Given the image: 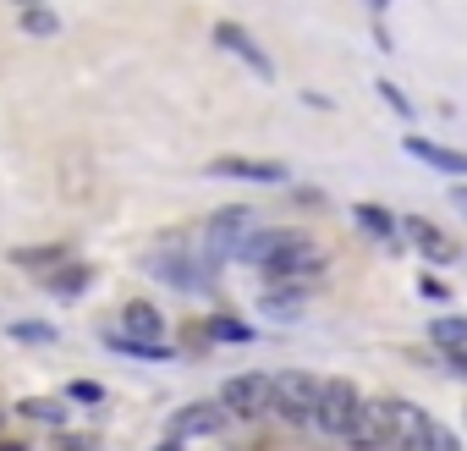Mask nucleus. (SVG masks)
<instances>
[{"mask_svg": "<svg viewBox=\"0 0 467 451\" xmlns=\"http://www.w3.org/2000/svg\"><path fill=\"white\" fill-rule=\"evenodd\" d=\"M319 396H325V385H319L314 374H303V369L275 374V418H286V424H314V418H319Z\"/></svg>", "mask_w": 467, "mask_h": 451, "instance_id": "1", "label": "nucleus"}, {"mask_svg": "<svg viewBox=\"0 0 467 451\" xmlns=\"http://www.w3.org/2000/svg\"><path fill=\"white\" fill-rule=\"evenodd\" d=\"M220 407L231 418H265V413H275V380L270 374H231L220 385Z\"/></svg>", "mask_w": 467, "mask_h": 451, "instance_id": "2", "label": "nucleus"}, {"mask_svg": "<svg viewBox=\"0 0 467 451\" xmlns=\"http://www.w3.org/2000/svg\"><path fill=\"white\" fill-rule=\"evenodd\" d=\"M319 270H325V248H319V243H308V237H297V232H292V237L275 248V259L265 265V276H270V281H292V287H308Z\"/></svg>", "mask_w": 467, "mask_h": 451, "instance_id": "3", "label": "nucleus"}, {"mask_svg": "<svg viewBox=\"0 0 467 451\" xmlns=\"http://www.w3.org/2000/svg\"><path fill=\"white\" fill-rule=\"evenodd\" d=\"M358 413H363V396H358V385L352 380H325V396H319V418H314V429H325V435H352V424H358Z\"/></svg>", "mask_w": 467, "mask_h": 451, "instance_id": "4", "label": "nucleus"}, {"mask_svg": "<svg viewBox=\"0 0 467 451\" xmlns=\"http://www.w3.org/2000/svg\"><path fill=\"white\" fill-rule=\"evenodd\" d=\"M352 451H390L396 440V402H363L358 424H352Z\"/></svg>", "mask_w": 467, "mask_h": 451, "instance_id": "5", "label": "nucleus"}, {"mask_svg": "<svg viewBox=\"0 0 467 451\" xmlns=\"http://www.w3.org/2000/svg\"><path fill=\"white\" fill-rule=\"evenodd\" d=\"M248 226H254V215L248 209H220V215H209V226H203V248L220 259V254H237L243 243H248Z\"/></svg>", "mask_w": 467, "mask_h": 451, "instance_id": "6", "label": "nucleus"}, {"mask_svg": "<svg viewBox=\"0 0 467 451\" xmlns=\"http://www.w3.org/2000/svg\"><path fill=\"white\" fill-rule=\"evenodd\" d=\"M225 407L220 402H187L182 413H171V440H203V435H220L225 429Z\"/></svg>", "mask_w": 467, "mask_h": 451, "instance_id": "7", "label": "nucleus"}, {"mask_svg": "<svg viewBox=\"0 0 467 451\" xmlns=\"http://www.w3.org/2000/svg\"><path fill=\"white\" fill-rule=\"evenodd\" d=\"M434 446V418L418 402H396V440L390 451H429Z\"/></svg>", "mask_w": 467, "mask_h": 451, "instance_id": "8", "label": "nucleus"}, {"mask_svg": "<svg viewBox=\"0 0 467 451\" xmlns=\"http://www.w3.org/2000/svg\"><path fill=\"white\" fill-rule=\"evenodd\" d=\"M214 45H220V50H231L237 61H248L259 78H275V61L259 50V39H254L248 28H237V23H220V28H214Z\"/></svg>", "mask_w": 467, "mask_h": 451, "instance_id": "9", "label": "nucleus"}, {"mask_svg": "<svg viewBox=\"0 0 467 451\" xmlns=\"http://www.w3.org/2000/svg\"><path fill=\"white\" fill-rule=\"evenodd\" d=\"M154 270H160L171 287H182V292H203V287H209V265H203V259H187V254H160Z\"/></svg>", "mask_w": 467, "mask_h": 451, "instance_id": "10", "label": "nucleus"}, {"mask_svg": "<svg viewBox=\"0 0 467 451\" xmlns=\"http://www.w3.org/2000/svg\"><path fill=\"white\" fill-rule=\"evenodd\" d=\"M209 176H237V182H286V165L275 160H237V154H225L209 165Z\"/></svg>", "mask_w": 467, "mask_h": 451, "instance_id": "11", "label": "nucleus"}, {"mask_svg": "<svg viewBox=\"0 0 467 451\" xmlns=\"http://www.w3.org/2000/svg\"><path fill=\"white\" fill-rule=\"evenodd\" d=\"M121 336H132V341H165V320H160V309L154 303H143V298H132L127 309H121Z\"/></svg>", "mask_w": 467, "mask_h": 451, "instance_id": "12", "label": "nucleus"}, {"mask_svg": "<svg viewBox=\"0 0 467 451\" xmlns=\"http://www.w3.org/2000/svg\"><path fill=\"white\" fill-rule=\"evenodd\" d=\"M401 232H407V237H412V243L434 259V265H451V259H456V248L440 237V226H429L423 215H407V220H401Z\"/></svg>", "mask_w": 467, "mask_h": 451, "instance_id": "13", "label": "nucleus"}, {"mask_svg": "<svg viewBox=\"0 0 467 451\" xmlns=\"http://www.w3.org/2000/svg\"><path fill=\"white\" fill-rule=\"evenodd\" d=\"M67 259H72V243H45V248H17V254H12V265H23V270H45V276H56Z\"/></svg>", "mask_w": 467, "mask_h": 451, "instance_id": "14", "label": "nucleus"}, {"mask_svg": "<svg viewBox=\"0 0 467 451\" xmlns=\"http://www.w3.org/2000/svg\"><path fill=\"white\" fill-rule=\"evenodd\" d=\"M303 292H308V287H292V281H270V292L259 298V309H265L270 320H292V314H303Z\"/></svg>", "mask_w": 467, "mask_h": 451, "instance_id": "15", "label": "nucleus"}, {"mask_svg": "<svg viewBox=\"0 0 467 451\" xmlns=\"http://www.w3.org/2000/svg\"><path fill=\"white\" fill-rule=\"evenodd\" d=\"M407 154H418V160H423V165H434V171L467 176V154H456V149H440V143H429V138H407Z\"/></svg>", "mask_w": 467, "mask_h": 451, "instance_id": "16", "label": "nucleus"}, {"mask_svg": "<svg viewBox=\"0 0 467 451\" xmlns=\"http://www.w3.org/2000/svg\"><path fill=\"white\" fill-rule=\"evenodd\" d=\"M286 237H292V232H254V237H248V243L237 248V259H243V265H259V270H265V265L275 259V248H281Z\"/></svg>", "mask_w": 467, "mask_h": 451, "instance_id": "17", "label": "nucleus"}, {"mask_svg": "<svg viewBox=\"0 0 467 451\" xmlns=\"http://www.w3.org/2000/svg\"><path fill=\"white\" fill-rule=\"evenodd\" d=\"M88 281H94L88 265H61L56 276H45V287H50L56 298H78V292H88Z\"/></svg>", "mask_w": 467, "mask_h": 451, "instance_id": "18", "label": "nucleus"}, {"mask_svg": "<svg viewBox=\"0 0 467 451\" xmlns=\"http://www.w3.org/2000/svg\"><path fill=\"white\" fill-rule=\"evenodd\" d=\"M429 336H434V347H445V352H467V320H462V314L434 320V325H429Z\"/></svg>", "mask_w": 467, "mask_h": 451, "instance_id": "19", "label": "nucleus"}, {"mask_svg": "<svg viewBox=\"0 0 467 451\" xmlns=\"http://www.w3.org/2000/svg\"><path fill=\"white\" fill-rule=\"evenodd\" d=\"M17 413L34 418V424H67V402H56V396H23Z\"/></svg>", "mask_w": 467, "mask_h": 451, "instance_id": "20", "label": "nucleus"}, {"mask_svg": "<svg viewBox=\"0 0 467 451\" xmlns=\"http://www.w3.org/2000/svg\"><path fill=\"white\" fill-rule=\"evenodd\" d=\"M352 215H358V226H363L368 237H396V232H401V226H396V220H390V215H385L379 204H358Z\"/></svg>", "mask_w": 467, "mask_h": 451, "instance_id": "21", "label": "nucleus"}, {"mask_svg": "<svg viewBox=\"0 0 467 451\" xmlns=\"http://www.w3.org/2000/svg\"><path fill=\"white\" fill-rule=\"evenodd\" d=\"M105 347L132 352V358H171V347H165V341H132V336H121V330H105Z\"/></svg>", "mask_w": 467, "mask_h": 451, "instance_id": "22", "label": "nucleus"}, {"mask_svg": "<svg viewBox=\"0 0 467 451\" xmlns=\"http://www.w3.org/2000/svg\"><path fill=\"white\" fill-rule=\"evenodd\" d=\"M209 336H214V341H254V325L225 320V314H220V320H209Z\"/></svg>", "mask_w": 467, "mask_h": 451, "instance_id": "23", "label": "nucleus"}, {"mask_svg": "<svg viewBox=\"0 0 467 451\" xmlns=\"http://www.w3.org/2000/svg\"><path fill=\"white\" fill-rule=\"evenodd\" d=\"M23 34H56L61 23H56V12H45V6H23Z\"/></svg>", "mask_w": 467, "mask_h": 451, "instance_id": "24", "label": "nucleus"}, {"mask_svg": "<svg viewBox=\"0 0 467 451\" xmlns=\"http://www.w3.org/2000/svg\"><path fill=\"white\" fill-rule=\"evenodd\" d=\"M379 94L390 100V110H396V116H412V105H407V94H401L396 83H379Z\"/></svg>", "mask_w": 467, "mask_h": 451, "instance_id": "25", "label": "nucleus"}, {"mask_svg": "<svg viewBox=\"0 0 467 451\" xmlns=\"http://www.w3.org/2000/svg\"><path fill=\"white\" fill-rule=\"evenodd\" d=\"M12 336H17V341H50L56 330H50V325H12Z\"/></svg>", "mask_w": 467, "mask_h": 451, "instance_id": "26", "label": "nucleus"}, {"mask_svg": "<svg viewBox=\"0 0 467 451\" xmlns=\"http://www.w3.org/2000/svg\"><path fill=\"white\" fill-rule=\"evenodd\" d=\"M72 396H78V402H105V391H99L94 380H78V385H72Z\"/></svg>", "mask_w": 467, "mask_h": 451, "instance_id": "27", "label": "nucleus"}, {"mask_svg": "<svg viewBox=\"0 0 467 451\" xmlns=\"http://www.w3.org/2000/svg\"><path fill=\"white\" fill-rule=\"evenodd\" d=\"M429 451H462V446H456V435H451V429H440V424H434V446H429Z\"/></svg>", "mask_w": 467, "mask_h": 451, "instance_id": "28", "label": "nucleus"}, {"mask_svg": "<svg viewBox=\"0 0 467 451\" xmlns=\"http://www.w3.org/2000/svg\"><path fill=\"white\" fill-rule=\"evenodd\" d=\"M61 451H94V440L88 435H61Z\"/></svg>", "mask_w": 467, "mask_h": 451, "instance_id": "29", "label": "nucleus"}, {"mask_svg": "<svg viewBox=\"0 0 467 451\" xmlns=\"http://www.w3.org/2000/svg\"><path fill=\"white\" fill-rule=\"evenodd\" d=\"M456 374H467V352H456Z\"/></svg>", "mask_w": 467, "mask_h": 451, "instance_id": "30", "label": "nucleus"}, {"mask_svg": "<svg viewBox=\"0 0 467 451\" xmlns=\"http://www.w3.org/2000/svg\"><path fill=\"white\" fill-rule=\"evenodd\" d=\"M456 209H462V215H467V187H462V193H456Z\"/></svg>", "mask_w": 467, "mask_h": 451, "instance_id": "31", "label": "nucleus"}, {"mask_svg": "<svg viewBox=\"0 0 467 451\" xmlns=\"http://www.w3.org/2000/svg\"><path fill=\"white\" fill-rule=\"evenodd\" d=\"M0 451H23V446H12V440H0Z\"/></svg>", "mask_w": 467, "mask_h": 451, "instance_id": "32", "label": "nucleus"}, {"mask_svg": "<svg viewBox=\"0 0 467 451\" xmlns=\"http://www.w3.org/2000/svg\"><path fill=\"white\" fill-rule=\"evenodd\" d=\"M154 451H176V440H171V446H154Z\"/></svg>", "mask_w": 467, "mask_h": 451, "instance_id": "33", "label": "nucleus"}, {"mask_svg": "<svg viewBox=\"0 0 467 451\" xmlns=\"http://www.w3.org/2000/svg\"><path fill=\"white\" fill-rule=\"evenodd\" d=\"M23 6H28V0H23Z\"/></svg>", "mask_w": 467, "mask_h": 451, "instance_id": "34", "label": "nucleus"}]
</instances>
